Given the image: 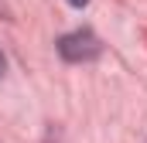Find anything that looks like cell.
I'll return each instance as SVG.
<instances>
[{"label": "cell", "mask_w": 147, "mask_h": 143, "mask_svg": "<svg viewBox=\"0 0 147 143\" xmlns=\"http://www.w3.org/2000/svg\"><path fill=\"white\" fill-rule=\"evenodd\" d=\"M3 68H7V58H3V51H0V75H3Z\"/></svg>", "instance_id": "cell-2"}, {"label": "cell", "mask_w": 147, "mask_h": 143, "mask_svg": "<svg viewBox=\"0 0 147 143\" xmlns=\"http://www.w3.org/2000/svg\"><path fill=\"white\" fill-rule=\"evenodd\" d=\"M69 3H72V7H86L89 0H69Z\"/></svg>", "instance_id": "cell-3"}, {"label": "cell", "mask_w": 147, "mask_h": 143, "mask_svg": "<svg viewBox=\"0 0 147 143\" xmlns=\"http://www.w3.org/2000/svg\"><path fill=\"white\" fill-rule=\"evenodd\" d=\"M99 51H103L99 37L89 34V31H75V34H65L58 41V55L65 61H92Z\"/></svg>", "instance_id": "cell-1"}]
</instances>
